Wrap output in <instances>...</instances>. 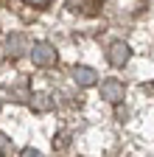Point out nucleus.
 Segmentation results:
<instances>
[{
  "label": "nucleus",
  "mask_w": 154,
  "mask_h": 157,
  "mask_svg": "<svg viewBox=\"0 0 154 157\" xmlns=\"http://www.w3.org/2000/svg\"><path fill=\"white\" fill-rule=\"evenodd\" d=\"M25 3H31V6H48V3H53V0H25Z\"/></svg>",
  "instance_id": "6e6552de"
},
{
  "label": "nucleus",
  "mask_w": 154,
  "mask_h": 157,
  "mask_svg": "<svg viewBox=\"0 0 154 157\" xmlns=\"http://www.w3.org/2000/svg\"><path fill=\"white\" fill-rule=\"evenodd\" d=\"M70 11H81V14H92L95 6H98V0H65Z\"/></svg>",
  "instance_id": "39448f33"
},
{
  "label": "nucleus",
  "mask_w": 154,
  "mask_h": 157,
  "mask_svg": "<svg viewBox=\"0 0 154 157\" xmlns=\"http://www.w3.org/2000/svg\"><path fill=\"white\" fill-rule=\"evenodd\" d=\"M129 45L126 42H112L109 45V53H107V59H109V65H115V67H121V65H126L129 62Z\"/></svg>",
  "instance_id": "7ed1b4c3"
},
{
  "label": "nucleus",
  "mask_w": 154,
  "mask_h": 157,
  "mask_svg": "<svg viewBox=\"0 0 154 157\" xmlns=\"http://www.w3.org/2000/svg\"><path fill=\"white\" fill-rule=\"evenodd\" d=\"M20 45H23V36H20V34L9 36V53H11V56H17V51H20Z\"/></svg>",
  "instance_id": "423d86ee"
},
{
  "label": "nucleus",
  "mask_w": 154,
  "mask_h": 157,
  "mask_svg": "<svg viewBox=\"0 0 154 157\" xmlns=\"http://www.w3.org/2000/svg\"><path fill=\"white\" fill-rule=\"evenodd\" d=\"M20 157H42V151H36V149H31V146H28V149H23V151H20Z\"/></svg>",
  "instance_id": "0eeeda50"
},
{
  "label": "nucleus",
  "mask_w": 154,
  "mask_h": 157,
  "mask_svg": "<svg viewBox=\"0 0 154 157\" xmlns=\"http://www.w3.org/2000/svg\"><path fill=\"white\" fill-rule=\"evenodd\" d=\"M28 53H31V59H34V65H39V67L56 65V48H53L51 42H34Z\"/></svg>",
  "instance_id": "f257e3e1"
},
{
  "label": "nucleus",
  "mask_w": 154,
  "mask_h": 157,
  "mask_svg": "<svg viewBox=\"0 0 154 157\" xmlns=\"http://www.w3.org/2000/svg\"><path fill=\"white\" fill-rule=\"evenodd\" d=\"M101 98H107L109 104L123 101V84L118 82V78H107V82H101Z\"/></svg>",
  "instance_id": "f03ea898"
},
{
  "label": "nucleus",
  "mask_w": 154,
  "mask_h": 157,
  "mask_svg": "<svg viewBox=\"0 0 154 157\" xmlns=\"http://www.w3.org/2000/svg\"><path fill=\"white\" fill-rule=\"evenodd\" d=\"M73 82L79 87H92L95 82H98V73H95L92 67H84V65H76L73 67Z\"/></svg>",
  "instance_id": "20e7f679"
}]
</instances>
